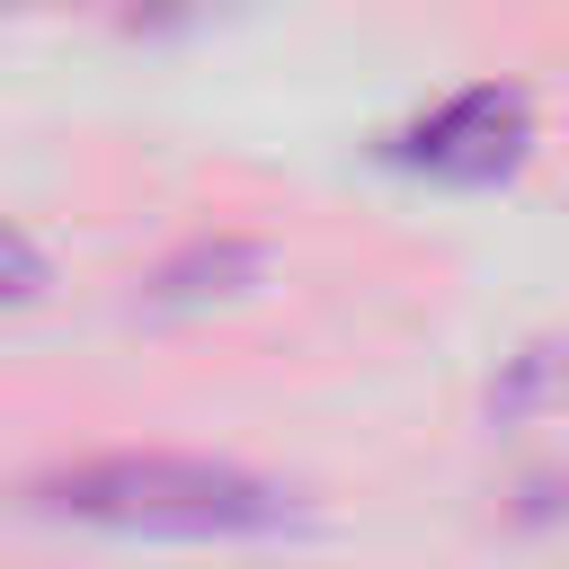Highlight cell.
<instances>
[{
	"instance_id": "1",
	"label": "cell",
	"mask_w": 569,
	"mask_h": 569,
	"mask_svg": "<svg viewBox=\"0 0 569 569\" xmlns=\"http://www.w3.org/2000/svg\"><path fill=\"white\" fill-rule=\"evenodd\" d=\"M36 507L62 525L160 533V542H249V533L293 525V498L267 471L213 462V453H89V462L44 471Z\"/></svg>"
},
{
	"instance_id": "2",
	"label": "cell",
	"mask_w": 569,
	"mask_h": 569,
	"mask_svg": "<svg viewBox=\"0 0 569 569\" xmlns=\"http://www.w3.org/2000/svg\"><path fill=\"white\" fill-rule=\"evenodd\" d=\"M525 151H533V89L525 80H471L391 133V160L436 187H498L525 169Z\"/></svg>"
},
{
	"instance_id": "3",
	"label": "cell",
	"mask_w": 569,
	"mask_h": 569,
	"mask_svg": "<svg viewBox=\"0 0 569 569\" xmlns=\"http://www.w3.org/2000/svg\"><path fill=\"white\" fill-rule=\"evenodd\" d=\"M258 267H267V249H258L249 231H204V240H187L178 258H160V267H151L142 302H151V311L222 302V293H249V284H258Z\"/></svg>"
},
{
	"instance_id": "4",
	"label": "cell",
	"mask_w": 569,
	"mask_h": 569,
	"mask_svg": "<svg viewBox=\"0 0 569 569\" xmlns=\"http://www.w3.org/2000/svg\"><path fill=\"white\" fill-rule=\"evenodd\" d=\"M44 284H53L44 249H36L27 231H9V222H0V302H44Z\"/></svg>"
},
{
	"instance_id": "5",
	"label": "cell",
	"mask_w": 569,
	"mask_h": 569,
	"mask_svg": "<svg viewBox=\"0 0 569 569\" xmlns=\"http://www.w3.org/2000/svg\"><path fill=\"white\" fill-rule=\"evenodd\" d=\"M542 391H551V338H533V347L516 356V373L498 382V418H525Z\"/></svg>"
}]
</instances>
